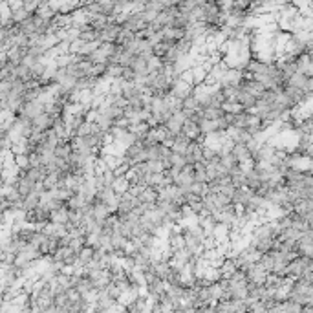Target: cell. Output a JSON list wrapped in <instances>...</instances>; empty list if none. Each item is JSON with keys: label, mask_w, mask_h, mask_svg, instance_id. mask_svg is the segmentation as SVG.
Listing matches in <instances>:
<instances>
[{"label": "cell", "mask_w": 313, "mask_h": 313, "mask_svg": "<svg viewBox=\"0 0 313 313\" xmlns=\"http://www.w3.org/2000/svg\"><path fill=\"white\" fill-rule=\"evenodd\" d=\"M185 121H187V117H185V114H183L182 110H180V112H174V114L169 117V121L165 123V126H167L172 134H180V132L183 130Z\"/></svg>", "instance_id": "obj_1"}]
</instances>
